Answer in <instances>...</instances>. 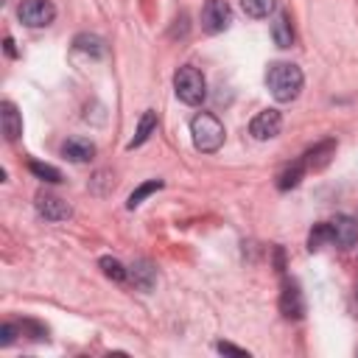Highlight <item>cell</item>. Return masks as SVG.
<instances>
[{
    "mask_svg": "<svg viewBox=\"0 0 358 358\" xmlns=\"http://www.w3.org/2000/svg\"><path fill=\"white\" fill-rule=\"evenodd\" d=\"M17 17L28 28H45L56 17V6L50 0H22L17 6Z\"/></svg>",
    "mask_w": 358,
    "mask_h": 358,
    "instance_id": "4",
    "label": "cell"
},
{
    "mask_svg": "<svg viewBox=\"0 0 358 358\" xmlns=\"http://www.w3.org/2000/svg\"><path fill=\"white\" fill-rule=\"evenodd\" d=\"M333 151H336V140H324V143H319L316 148H310V151H308L302 159H305V165H308V168L319 171V168H324V165L330 162Z\"/></svg>",
    "mask_w": 358,
    "mask_h": 358,
    "instance_id": "16",
    "label": "cell"
},
{
    "mask_svg": "<svg viewBox=\"0 0 358 358\" xmlns=\"http://www.w3.org/2000/svg\"><path fill=\"white\" fill-rule=\"evenodd\" d=\"M62 154L70 159V162H90L95 157V143L84 140V137H70L64 145H62Z\"/></svg>",
    "mask_w": 358,
    "mask_h": 358,
    "instance_id": "10",
    "label": "cell"
},
{
    "mask_svg": "<svg viewBox=\"0 0 358 358\" xmlns=\"http://www.w3.org/2000/svg\"><path fill=\"white\" fill-rule=\"evenodd\" d=\"M271 36H274V42H277L280 48H291V45H294V25H291L288 11H280V14L274 17V22H271Z\"/></svg>",
    "mask_w": 358,
    "mask_h": 358,
    "instance_id": "13",
    "label": "cell"
},
{
    "mask_svg": "<svg viewBox=\"0 0 358 358\" xmlns=\"http://www.w3.org/2000/svg\"><path fill=\"white\" fill-rule=\"evenodd\" d=\"M3 45H6V53L14 59V56H17V50H14V39H11V36H6V42H3Z\"/></svg>",
    "mask_w": 358,
    "mask_h": 358,
    "instance_id": "25",
    "label": "cell"
},
{
    "mask_svg": "<svg viewBox=\"0 0 358 358\" xmlns=\"http://www.w3.org/2000/svg\"><path fill=\"white\" fill-rule=\"evenodd\" d=\"M277 0H241V8L246 11V17H255V20H263L274 11Z\"/></svg>",
    "mask_w": 358,
    "mask_h": 358,
    "instance_id": "19",
    "label": "cell"
},
{
    "mask_svg": "<svg viewBox=\"0 0 358 358\" xmlns=\"http://www.w3.org/2000/svg\"><path fill=\"white\" fill-rule=\"evenodd\" d=\"M157 123H159L157 112H154V109H145V112H143V117H140V123H137V131H134V137L129 140V145H126V148H140V145L151 137V131L157 129Z\"/></svg>",
    "mask_w": 358,
    "mask_h": 358,
    "instance_id": "15",
    "label": "cell"
},
{
    "mask_svg": "<svg viewBox=\"0 0 358 358\" xmlns=\"http://www.w3.org/2000/svg\"><path fill=\"white\" fill-rule=\"evenodd\" d=\"M0 117H3V134H6V140H17L22 134V115L17 112V106L11 101H3Z\"/></svg>",
    "mask_w": 358,
    "mask_h": 358,
    "instance_id": "11",
    "label": "cell"
},
{
    "mask_svg": "<svg viewBox=\"0 0 358 358\" xmlns=\"http://www.w3.org/2000/svg\"><path fill=\"white\" fill-rule=\"evenodd\" d=\"M330 235H333V243L341 246V249H350L358 243V221L350 218V215H336L330 221Z\"/></svg>",
    "mask_w": 358,
    "mask_h": 358,
    "instance_id": "8",
    "label": "cell"
},
{
    "mask_svg": "<svg viewBox=\"0 0 358 358\" xmlns=\"http://www.w3.org/2000/svg\"><path fill=\"white\" fill-rule=\"evenodd\" d=\"M280 129H282V115L277 109H271V106L263 109V112H257L252 117V123H249V134L255 140H271V137L280 134Z\"/></svg>",
    "mask_w": 358,
    "mask_h": 358,
    "instance_id": "6",
    "label": "cell"
},
{
    "mask_svg": "<svg viewBox=\"0 0 358 358\" xmlns=\"http://www.w3.org/2000/svg\"><path fill=\"white\" fill-rule=\"evenodd\" d=\"M302 84H305V76L294 62H274L266 70V87H268L271 98L280 103L294 101L302 92Z\"/></svg>",
    "mask_w": 358,
    "mask_h": 358,
    "instance_id": "1",
    "label": "cell"
},
{
    "mask_svg": "<svg viewBox=\"0 0 358 358\" xmlns=\"http://www.w3.org/2000/svg\"><path fill=\"white\" fill-rule=\"evenodd\" d=\"M34 207H36V213H39L45 221H67V218L73 215L70 204L62 201L59 196H50V193H36Z\"/></svg>",
    "mask_w": 358,
    "mask_h": 358,
    "instance_id": "7",
    "label": "cell"
},
{
    "mask_svg": "<svg viewBox=\"0 0 358 358\" xmlns=\"http://www.w3.org/2000/svg\"><path fill=\"white\" fill-rule=\"evenodd\" d=\"M98 266L103 268V274L109 277V280H115V282H123L126 277H129V271L123 268V263L120 260H115V257H101L98 260Z\"/></svg>",
    "mask_w": 358,
    "mask_h": 358,
    "instance_id": "22",
    "label": "cell"
},
{
    "mask_svg": "<svg viewBox=\"0 0 358 358\" xmlns=\"http://www.w3.org/2000/svg\"><path fill=\"white\" fill-rule=\"evenodd\" d=\"M173 90H176V98H179L182 103L196 106V103H201L204 95H207V81H204V76H201L199 67L185 64V67H179L176 76H173Z\"/></svg>",
    "mask_w": 358,
    "mask_h": 358,
    "instance_id": "3",
    "label": "cell"
},
{
    "mask_svg": "<svg viewBox=\"0 0 358 358\" xmlns=\"http://www.w3.org/2000/svg\"><path fill=\"white\" fill-rule=\"evenodd\" d=\"M73 48H76L78 53L90 56V59H101V56H106V42H103L101 36H95V34H76Z\"/></svg>",
    "mask_w": 358,
    "mask_h": 358,
    "instance_id": "12",
    "label": "cell"
},
{
    "mask_svg": "<svg viewBox=\"0 0 358 358\" xmlns=\"http://www.w3.org/2000/svg\"><path fill=\"white\" fill-rule=\"evenodd\" d=\"M17 333H20V324H3V327H0V344L8 347V344L17 338Z\"/></svg>",
    "mask_w": 358,
    "mask_h": 358,
    "instance_id": "23",
    "label": "cell"
},
{
    "mask_svg": "<svg viewBox=\"0 0 358 358\" xmlns=\"http://www.w3.org/2000/svg\"><path fill=\"white\" fill-rule=\"evenodd\" d=\"M215 350H218V352H224V355H238V358H249V352H246V350H241V347H235V344H229V341H218V344H215Z\"/></svg>",
    "mask_w": 358,
    "mask_h": 358,
    "instance_id": "24",
    "label": "cell"
},
{
    "mask_svg": "<svg viewBox=\"0 0 358 358\" xmlns=\"http://www.w3.org/2000/svg\"><path fill=\"white\" fill-rule=\"evenodd\" d=\"M129 277H131V282H134L140 291H151L154 282H157V271H154V266H151L148 260H137V263L129 268Z\"/></svg>",
    "mask_w": 358,
    "mask_h": 358,
    "instance_id": "14",
    "label": "cell"
},
{
    "mask_svg": "<svg viewBox=\"0 0 358 358\" xmlns=\"http://www.w3.org/2000/svg\"><path fill=\"white\" fill-rule=\"evenodd\" d=\"M280 310H282V316H288V319H299V316H302L305 305H302V294H299V288H296L294 282H285V285H282Z\"/></svg>",
    "mask_w": 358,
    "mask_h": 358,
    "instance_id": "9",
    "label": "cell"
},
{
    "mask_svg": "<svg viewBox=\"0 0 358 358\" xmlns=\"http://www.w3.org/2000/svg\"><path fill=\"white\" fill-rule=\"evenodd\" d=\"M28 168H31V173H34L36 179H42V182H50V185H59V182H62V171H59V168H53V165L31 162Z\"/></svg>",
    "mask_w": 358,
    "mask_h": 358,
    "instance_id": "21",
    "label": "cell"
},
{
    "mask_svg": "<svg viewBox=\"0 0 358 358\" xmlns=\"http://www.w3.org/2000/svg\"><path fill=\"white\" fill-rule=\"evenodd\" d=\"M159 187H162V179H148V182H143L137 190H131V196H129L126 207H129V210L140 207V204H143V199H148V196H151V193H157Z\"/></svg>",
    "mask_w": 358,
    "mask_h": 358,
    "instance_id": "18",
    "label": "cell"
},
{
    "mask_svg": "<svg viewBox=\"0 0 358 358\" xmlns=\"http://www.w3.org/2000/svg\"><path fill=\"white\" fill-rule=\"evenodd\" d=\"M232 22V8L227 0H207L201 6V28L207 34H221Z\"/></svg>",
    "mask_w": 358,
    "mask_h": 358,
    "instance_id": "5",
    "label": "cell"
},
{
    "mask_svg": "<svg viewBox=\"0 0 358 358\" xmlns=\"http://www.w3.org/2000/svg\"><path fill=\"white\" fill-rule=\"evenodd\" d=\"M190 134H193V145L201 154H213V151H218L224 145V126L210 112H199L190 120Z\"/></svg>",
    "mask_w": 358,
    "mask_h": 358,
    "instance_id": "2",
    "label": "cell"
},
{
    "mask_svg": "<svg viewBox=\"0 0 358 358\" xmlns=\"http://www.w3.org/2000/svg\"><path fill=\"white\" fill-rule=\"evenodd\" d=\"M324 243H333V235H330V221H327V224H316V227L310 229V235H308V249H310V252L322 249Z\"/></svg>",
    "mask_w": 358,
    "mask_h": 358,
    "instance_id": "20",
    "label": "cell"
},
{
    "mask_svg": "<svg viewBox=\"0 0 358 358\" xmlns=\"http://www.w3.org/2000/svg\"><path fill=\"white\" fill-rule=\"evenodd\" d=\"M305 171H308L305 159H296V162L285 165V168L280 171V176H277V187H280V190H291V187H296Z\"/></svg>",
    "mask_w": 358,
    "mask_h": 358,
    "instance_id": "17",
    "label": "cell"
}]
</instances>
